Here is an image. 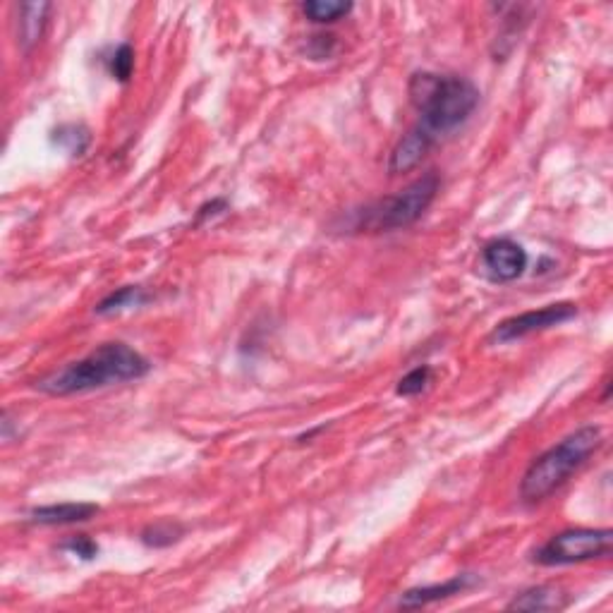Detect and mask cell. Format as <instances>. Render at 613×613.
<instances>
[{
	"label": "cell",
	"instance_id": "cell-9",
	"mask_svg": "<svg viewBox=\"0 0 613 613\" xmlns=\"http://www.w3.org/2000/svg\"><path fill=\"white\" fill-rule=\"evenodd\" d=\"M475 578L470 573L455 575V578L441 582V585H424L415 587V590H408L405 594H400L398 606L400 609H422V606L443 602V599H451L455 594H463L475 585Z\"/></svg>",
	"mask_w": 613,
	"mask_h": 613
},
{
	"label": "cell",
	"instance_id": "cell-7",
	"mask_svg": "<svg viewBox=\"0 0 613 613\" xmlns=\"http://www.w3.org/2000/svg\"><path fill=\"white\" fill-rule=\"evenodd\" d=\"M530 257L523 250V245L511 238L491 240L482 250V266L487 276L496 283H511L523 276Z\"/></svg>",
	"mask_w": 613,
	"mask_h": 613
},
{
	"label": "cell",
	"instance_id": "cell-13",
	"mask_svg": "<svg viewBox=\"0 0 613 613\" xmlns=\"http://www.w3.org/2000/svg\"><path fill=\"white\" fill-rule=\"evenodd\" d=\"M350 12L352 3H341V0H309V3L302 5V15L314 24L338 22Z\"/></svg>",
	"mask_w": 613,
	"mask_h": 613
},
{
	"label": "cell",
	"instance_id": "cell-5",
	"mask_svg": "<svg viewBox=\"0 0 613 613\" xmlns=\"http://www.w3.org/2000/svg\"><path fill=\"white\" fill-rule=\"evenodd\" d=\"M613 532L599 527H573L554 534L534 551L532 561L539 566H575V563L606 558L611 554Z\"/></svg>",
	"mask_w": 613,
	"mask_h": 613
},
{
	"label": "cell",
	"instance_id": "cell-3",
	"mask_svg": "<svg viewBox=\"0 0 613 613\" xmlns=\"http://www.w3.org/2000/svg\"><path fill=\"white\" fill-rule=\"evenodd\" d=\"M602 441L604 432L594 424H585V427L570 432L566 439L544 451L527 467L523 479H520V499L525 503L549 499L556 489L568 482L575 470L587 463V458L602 446Z\"/></svg>",
	"mask_w": 613,
	"mask_h": 613
},
{
	"label": "cell",
	"instance_id": "cell-8",
	"mask_svg": "<svg viewBox=\"0 0 613 613\" xmlns=\"http://www.w3.org/2000/svg\"><path fill=\"white\" fill-rule=\"evenodd\" d=\"M434 139L436 137L429 135L422 125L412 127L408 135H403V139L393 147L391 159H388V173L400 175L420 166L424 156H427V151L432 149Z\"/></svg>",
	"mask_w": 613,
	"mask_h": 613
},
{
	"label": "cell",
	"instance_id": "cell-18",
	"mask_svg": "<svg viewBox=\"0 0 613 613\" xmlns=\"http://www.w3.org/2000/svg\"><path fill=\"white\" fill-rule=\"evenodd\" d=\"M111 75L118 82H127L132 77V70H135V51H132L130 44H120L115 48V53L111 56Z\"/></svg>",
	"mask_w": 613,
	"mask_h": 613
},
{
	"label": "cell",
	"instance_id": "cell-2",
	"mask_svg": "<svg viewBox=\"0 0 613 613\" xmlns=\"http://www.w3.org/2000/svg\"><path fill=\"white\" fill-rule=\"evenodd\" d=\"M408 94L412 106L420 111V125L434 137L467 123L479 106V89L458 75L415 72Z\"/></svg>",
	"mask_w": 613,
	"mask_h": 613
},
{
	"label": "cell",
	"instance_id": "cell-14",
	"mask_svg": "<svg viewBox=\"0 0 613 613\" xmlns=\"http://www.w3.org/2000/svg\"><path fill=\"white\" fill-rule=\"evenodd\" d=\"M147 300L149 297L147 293H144V288H139V285H125V288H118L115 293L103 297L99 305H96V314H113V312H120V309H125V307L142 305V302H147Z\"/></svg>",
	"mask_w": 613,
	"mask_h": 613
},
{
	"label": "cell",
	"instance_id": "cell-1",
	"mask_svg": "<svg viewBox=\"0 0 613 613\" xmlns=\"http://www.w3.org/2000/svg\"><path fill=\"white\" fill-rule=\"evenodd\" d=\"M151 372V362L142 352L123 341L103 343L82 360L65 364L58 372L36 381V388L48 396H75L96 388H106L125 381L144 379Z\"/></svg>",
	"mask_w": 613,
	"mask_h": 613
},
{
	"label": "cell",
	"instance_id": "cell-4",
	"mask_svg": "<svg viewBox=\"0 0 613 613\" xmlns=\"http://www.w3.org/2000/svg\"><path fill=\"white\" fill-rule=\"evenodd\" d=\"M441 178L436 171L424 173L422 178L410 182L405 190H400L393 197L381 199V202L369 204L360 211L355 228L369 230V233H386V230H400L417 223L424 216V211L432 206L439 194Z\"/></svg>",
	"mask_w": 613,
	"mask_h": 613
},
{
	"label": "cell",
	"instance_id": "cell-10",
	"mask_svg": "<svg viewBox=\"0 0 613 613\" xmlns=\"http://www.w3.org/2000/svg\"><path fill=\"white\" fill-rule=\"evenodd\" d=\"M99 513L96 503H53V506H39L29 511V518L39 525H77L87 523Z\"/></svg>",
	"mask_w": 613,
	"mask_h": 613
},
{
	"label": "cell",
	"instance_id": "cell-21",
	"mask_svg": "<svg viewBox=\"0 0 613 613\" xmlns=\"http://www.w3.org/2000/svg\"><path fill=\"white\" fill-rule=\"evenodd\" d=\"M226 211H228L226 199H211V202H206L204 206H199L197 221H194V223H204V221H209V218H216V216L226 214Z\"/></svg>",
	"mask_w": 613,
	"mask_h": 613
},
{
	"label": "cell",
	"instance_id": "cell-6",
	"mask_svg": "<svg viewBox=\"0 0 613 613\" xmlns=\"http://www.w3.org/2000/svg\"><path fill=\"white\" fill-rule=\"evenodd\" d=\"M575 317H578V307L573 302H556V305H546L542 309H530V312L518 314V317L501 321L494 333H491V341L513 343L520 341V338L532 336V333L566 324V321Z\"/></svg>",
	"mask_w": 613,
	"mask_h": 613
},
{
	"label": "cell",
	"instance_id": "cell-20",
	"mask_svg": "<svg viewBox=\"0 0 613 613\" xmlns=\"http://www.w3.org/2000/svg\"><path fill=\"white\" fill-rule=\"evenodd\" d=\"M333 53H336V36L333 34L312 36V41H309V56L314 60H324L331 58Z\"/></svg>",
	"mask_w": 613,
	"mask_h": 613
},
{
	"label": "cell",
	"instance_id": "cell-16",
	"mask_svg": "<svg viewBox=\"0 0 613 613\" xmlns=\"http://www.w3.org/2000/svg\"><path fill=\"white\" fill-rule=\"evenodd\" d=\"M429 384H432V367H429V364H420V367L410 369V372L398 381L396 393H398V396H403V398L420 396V393Z\"/></svg>",
	"mask_w": 613,
	"mask_h": 613
},
{
	"label": "cell",
	"instance_id": "cell-11",
	"mask_svg": "<svg viewBox=\"0 0 613 613\" xmlns=\"http://www.w3.org/2000/svg\"><path fill=\"white\" fill-rule=\"evenodd\" d=\"M17 12H20L17 15V44L24 53H29L44 36L51 3H27L20 5Z\"/></svg>",
	"mask_w": 613,
	"mask_h": 613
},
{
	"label": "cell",
	"instance_id": "cell-17",
	"mask_svg": "<svg viewBox=\"0 0 613 613\" xmlns=\"http://www.w3.org/2000/svg\"><path fill=\"white\" fill-rule=\"evenodd\" d=\"M180 537H182V527L173 523L149 525L147 530L142 532V542L151 546V549H166V546L178 542Z\"/></svg>",
	"mask_w": 613,
	"mask_h": 613
},
{
	"label": "cell",
	"instance_id": "cell-15",
	"mask_svg": "<svg viewBox=\"0 0 613 613\" xmlns=\"http://www.w3.org/2000/svg\"><path fill=\"white\" fill-rule=\"evenodd\" d=\"M53 144H58L60 149L68 151L70 156H82L87 151L91 137L89 130L82 125H60L56 132H53Z\"/></svg>",
	"mask_w": 613,
	"mask_h": 613
},
{
	"label": "cell",
	"instance_id": "cell-12",
	"mask_svg": "<svg viewBox=\"0 0 613 613\" xmlns=\"http://www.w3.org/2000/svg\"><path fill=\"white\" fill-rule=\"evenodd\" d=\"M568 594L556 585H537L530 590L515 594L508 604L511 611H561L568 606Z\"/></svg>",
	"mask_w": 613,
	"mask_h": 613
},
{
	"label": "cell",
	"instance_id": "cell-19",
	"mask_svg": "<svg viewBox=\"0 0 613 613\" xmlns=\"http://www.w3.org/2000/svg\"><path fill=\"white\" fill-rule=\"evenodd\" d=\"M63 549L72 556L82 558V561H94V558L99 556V544H96L94 539L84 537V534H80V537L68 539V542L63 544Z\"/></svg>",
	"mask_w": 613,
	"mask_h": 613
}]
</instances>
